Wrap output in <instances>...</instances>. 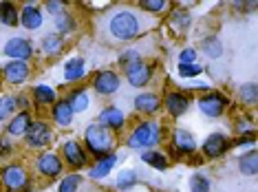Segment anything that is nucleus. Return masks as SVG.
I'll list each match as a JSON object with an SVG mask.
<instances>
[{
  "label": "nucleus",
  "mask_w": 258,
  "mask_h": 192,
  "mask_svg": "<svg viewBox=\"0 0 258 192\" xmlns=\"http://www.w3.org/2000/svg\"><path fill=\"white\" fill-rule=\"evenodd\" d=\"M33 97H36L38 104H51V102H55V91L51 89V86L40 84L33 89Z\"/></svg>",
  "instance_id": "30"
},
{
  "label": "nucleus",
  "mask_w": 258,
  "mask_h": 192,
  "mask_svg": "<svg viewBox=\"0 0 258 192\" xmlns=\"http://www.w3.org/2000/svg\"><path fill=\"white\" fill-rule=\"evenodd\" d=\"M159 106H161V102L155 93H142V95L135 97V108L144 115H155L159 110Z\"/></svg>",
  "instance_id": "16"
},
{
  "label": "nucleus",
  "mask_w": 258,
  "mask_h": 192,
  "mask_svg": "<svg viewBox=\"0 0 258 192\" xmlns=\"http://www.w3.org/2000/svg\"><path fill=\"white\" fill-rule=\"evenodd\" d=\"M190 190L192 192H210V179L203 174H195L190 179Z\"/></svg>",
  "instance_id": "36"
},
{
  "label": "nucleus",
  "mask_w": 258,
  "mask_h": 192,
  "mask_svg": "<svg viewBox=\"0 0 258 192\" xmlns=\"http://www.w3.org/2000/svg\"><path fill=\"white\" fill-rule=\"evenodd\" d=\"M152 27V16L133 7H113L99 20V36L106 42H131Z\"/></svg>",
  "instance_id": "1"
},
{
  "label": "nucleus",
  "mask_w": 258,
  "mask_h": 192,
  "mask_svg": "<svg viewBox=\"0 0 258 192\" xmlns=\"http://www.w3.org/2000/svg\"><path fill=\"white\" fill-rule=\"evenodd\" d=\"M44 7H46V11H49V14H55V16H60L62 11H64V9H62L64 5H62V3H57V0H51V3H46Z\"/></svg>",
  "instance_id": "41"
},
{
  "label": "nucleus",
  "mask_w": 258,
  "mask_h": 192,
  "mask_svg": "<svg viewBox=\"0 0 258 192\" xmlns=\"http://www.w3.org/2000/svg\"><path fill=\"white\" fill-rule=\"evenodd\" d=\"M163 104H166L168 113H172V115H177V117H179V115H183L187 110V104H190V102H187V97L183 95V93L174 91V93H168L166 102H163Z\"/></svg>",
  "instance_id": "18"
},
{
  "label": "nucleus",
  "mask_w": 258,
  "mask_h": 192,
  "mask_svg": "<svg viewBox=\"0 0 258 192\" xmlns=\"http://www.w3.org/2000/svg\"><path fill=\"white\" fill-rule=\"evenodd\" d=\"M124 113H121L119 108H115V106H110V108H104L102 113H99V117H97V124L99 126H104V128H108V131H119L121 126H124Z\"/></svg>",
  "instance_id": "13"
},
{
  "label": "nucleus",
  "mask_w": 258,
  "mask_h": 192,
  "mask_svg": "<svg viewBox=\"0 0 258 192\" xmlns=\"http://www.w3.org/2000/svg\"><path fill=\"white\" fill-rule=\"evenodd\" d=\"M121 157H117V155H106V157H102V159L95 164V168H91V179H104L106 174L113 170V166L119 161Z\"/></svg>",
  "instance_id": "20"
},
{
  "label": "nucleus",
  "mask_w": 258,
  "mask_h": 192,
  "mask_svg": "<svg viewBox=\"0 0 258 192\" xmlns=\"http://www.w3.org/2000/svg\"><path fill=\"white\" fill-rule=\"evenodd\" d=\"M159 124L157 121H144L133 131V135L128 137V148H148L155 146L159 142Z\"/></svg>",
  "instance_id": "3"
},
{
  "label": "nucleus",
  "mask_w": 258,
  "mask_h": 192,
  "mask_svg": "<svg viewBox=\"0 0 258 192\" xmlns=\"http://www.w3.org/2000/svg\"><path fill=\"white\" fill-rule=\"evenodd\" d=\"M227 148H230V139H227L225 135H221V133H212V135L203 142V155L210 157V159L221 157Z\"/></svg>",
  "instance_id": "10"
},
{
  "label": "nucleus",
  "mask_w": 258,
  "mask_h": 192,
  "mask_svg": "<svg viewBox=\"0 0 258 192\" xmlns=\"http://www.w3.org/2000/svg\"><path fill=\"white\" fill-rule=\"evenodd\" d=\"M55 29H57L60 33H71L73 29H75L73 16H71V14H67V11H62V14L55 18Z\"/></svg>",
  "instance_id": "31"
},
{
  "label": "nucleus",
  "mask_w": 258,
  "mask_h": 192,
  "mask_svg": "<svg viewBox=\"0 0 258 192\" xmlns=\"http://www.w3.org/2000/svg\"><path fill=\"white\" fill-rule=\"evenodd\" d=\"M5 55L14 57V60H18V62H25L33 55V46L25 38H11L9 42L5 44Z\"/></svg>",
  "instance_id": "8"
},
{
  "label": "nucleus",
  "mask_w": 258,
  "mask_h": 192,
  "mask_svg": "<svg viewBox=\"0 0 258 192\" xmlns=\"http://www.w3.org/2000/svg\"><path fill=\"white\" fill-rule=\"evenodd\" d=\"M84 142H86V148H89L93 155L106 157V155H110V150H113V133L99 124H91L84 133Z\"/></svg>",
  "instance_id": "2"
},
{
  "label": "nucleus",
  "mask_w": 258,
  "mask_h": 192,
  "mask_svg": "<svg viewBox=\"0 0 258 192\" xmlns=\"http://www.w3.org/2000/svg\"><path fill=\"white\" fill-rule=\"evenodd\" d=\"M174 146H177L179 153H195L197 150V142L195 137L190 135V131H185V128H177L174 131Z\"/></svg>",
  "instance_id": "19"
},
{
  "label": "nucleus",
  "mask_w": 258,
  "mask_h": 192,
  "mask_svg": "<svg viewBox=\"0 0 258 192\" xmlns=\"http://www.w3.org/2000/svg\"><path fill=\"white\" fill-rule=\"evenodd\" d=\"M62 49H64V42L60 36H46L42 40V51L46 55H57Z\"/></svg>",
  "instance_id": "29"
},
{
  "label": "nucleus",
  "mask_w": 258,
  "mask_h": 192,
  "mask_svg": "<svg viewBox=\"0 0 258 192\" xmlns=\"http://www.w3.org/2000/svg\"><path fill=\"white\" fill-rule=\"evenodd\" d=\"M225 104H227V100L221 93H210V95H203L201 100H199V108H201V113L208 115V117H221L223 110H225Z\"/></svg>",
  "instance_id": "6"
},
{
  "label": "nucleus",
  "mask_w": 258,
  "mask_h": 192,
  "mask_svg": "<svg viewBox=\"0 0 258 192\" xmlns=\"http://www.w3.org/2000/svg\"><path fill=\"white\" fill-rule=\"evenodd\" d=\"M166 7H168L166 0H142V3H139V9H142L144 14H161Z\"/></svg>",
  "instance_id": "32"
},
{
  "label": "nucleus",
  "mask_w": 258,
  "mask_h": 192,
  "mask_svg": "<svg viewBox=\"0 0 258 192\" xmlns=\"http://www.w3.org/2000/svg\"><path fill=\"white\" fill-rule=\"evenodd\" d=\"M203 51L208 57H212V60H219L223 55V42L219 38H205L203 40Z\"/></svg>",
  "instance_id": "28"
},
{
  "label": "nucleus",
  "mask_w": 258,
  "mask_h": 192,
  "mask_svg": "<svg viewBox=\"0 0 258 192\" xmlns=\"http://www.w3.org/2000/svg\"><path fill=\"white\" fill-rule=\"evenodd\" d=\"M0 22L5 27H16L18 25V11L14 3H0Z\"/></svg>",
  "instance_id": "26"
},
{
  "label": "nucleus",
  "mask_w": 258,
  "mask_h": 192,
  "mask_svg": "<svg viewBox=\"0 0 258 192\" xmlns=\"http://www.w3.org/2000/svg\"><path fill=\"white\" fill-rule=\"evenodd\" d=\"M80 183H82L80 174H69V177H64V179H62L60 190H57V192H78Z\"/></svg>",
  "instance_id": "35"
},
{
  "label": "nucleus",
  "mask_w": 258,
  "mask_h": 192,
  "mask_svg": "<svg viewBox=\"0 0 258 192\" xmlns=\"http://www.w3.org/2000/svg\"><path fill=\"white\" fill-rule=\"evenodd\" d=\"M142 159L148 166L157 168V170H166V168H168V159L161 153H157V150H146V153H142Z\"/></svg>",
  "instance_id": "27"
},
{
  "label": "nucleus",
  "mask_w": 258,
  "mask_h": 192,
  "mask_svg": "<svg viewBox=\"0 0 258 192\" xmlns=\"http://www.w3.org/2000/svg\"><path fill=\"white\" fill-rule=\"evenodd\" d=\"M195 62H197V51L190 49V46L179 53V64H195Z\"/></svg>",
  "instance_id": "39"
},
{
  "label": "nucleus",
  "mask_w": 258,
  "mask_h": 192,
  "mask_svg": "<svg viewBox=\"0 0 258 192\" xmlns=\"http://www.w3.org/2000/svg\"><path fill=\"white\" fill-rule=\"evenodd\" d=\"M16 97H11V95H3L0 97V119H7L11 113L16 110Z\"/></svg>",
  "instance_id": "34"
},
{
  "label": "nucleus",
  "mask_w": 258,
  "mask_h": 192,
  "mask_svg": "<svg viewBox=\"0 0 258 192\" xmlns=\"http://www.w3.org/2000/svg\"><path fill=\"white\" fill-rule=\"evenodd\" d=\"M5 78H7V82H11V84H22L29 78V64L11 60L7 67H5Z\"/></svg>",
  "instance_id": "15"
},
{
  "label": "nucleus",
  "mask_w": 258,
  "mask_h": 192,
  "mask_svg": "<svg viewBox=\"0 0 258 192\" xmlns=\"http://www.w3.org/2000/svg\"><path fill=\"white\" fill-rule=\"evenodd\" d=\"M27 135V144L33 148H44L51 144V128L44 124V121H31V126H29V131L25 133Z\"/></svg>",
  "instance_id": "5"
},
{
  "label": "nucleus",
  "mask_w": 258,
  "mask_h": 192,
  "mask_svg": "<svg viewBox=\"0 0 258 192\" xmlns=\"http://www.w3.org/2000/svg\"><path fill=\"white\" fill-rule=\"evenodd\" d=\"M119 84H121V78L113 71L97 73L95 82H93V86H95V91L99 93V95H113V93L119 91Z\"/></svg>",
  "instance_id": "7"
},
{
  "label": "nucleus",
  "mask_w": 258,
  "mask_h": 192,
  "mask_svg": "<svg viewBox=\"0 0 258 192\" xmlns=\"http://www.w3.org/2000/svg\"><path fill=\"white\" fill-rule=\"evenodd\" d=\"M126 78L131 86H146L152 80V67H148L144 60H135L126 64Z\"/></svg>",
  "instance_id": "4"
},
{
  "label": "nucleus",
  "mask_w": 258,
  "mask_h": 192,
  "mask_svg": "<svg viewBox=\"0 0 258 192\" xmlns=\"http://www.w3.org/2000/svg\"><path fill=\"white\" fill-rule=\"evenodd\" d=\"M62 155L69 166L73 168H84L86 166V153L78 142H64L62 144Z\"/></svg>",
  "instance_id": "11"
},
{
  "label": "nucleus",
  "mask_w": 258,
  "mask_h": 192,
  "mask_svg": "<svg viewBox=\"0 0 258 192\" xmlns=\"http://www.w3.org/2000/svg\"><path fill=\"white\" fill-rule=\"evenodd\" d=\"M53 119H55L60 126H71V121H73V110H71V106H69L67 100L57 102L55 106H53Z\"/></svg>",
  "instance_id": "24"
},
{
  "label": "nucleus",
  "mask_w": 258,
  "mask_h": 192,
  "mask_svg": "<svg viewBox=\"0 0 258 192\" xmlns=\"http://www.w3.org/2000/svg\"><path fill=\"white\" fill-rule=\"evenodd\" d=\"M3 183L7 185L11 192H18L27 188V172L20 166H7L3 170Z\"/></svg>",
  "instance_id": "9"
},
{
  "label": "nucleus",
  "mask_w": 258,
  "mask_h": 192,
  "mask_svg": "<svg viewBox=\"0 0 258 192\" xmlns=\"http://www.w3.org/2000/svg\"><path fill=\"white\" fill-rule=\"evenodd\" d=\"M67 102H69V106H71L73 115H75V113H84V110L89 108V104H91L86 89H75V91L71 93V97H69Z\"/></svg>",
  "instance_id": "22"
},
{
  "label": "nucleus",
  "mask_w": 258,
  "mask_h": 192,
  "mask_svg": "<svg viewBox=\"0 0 258 192\" xmlns=\"http://www.w3.org/2000/svg\"><path fill=\"white\" fill-rule=\"evenodd\" d=\"M62 159L55 153H42L38 157V170L46 177H57L62 172Z\"/></svg>",
  "instance_id": "12"
},
{
  "label": "nucleus",
  "mask_w": 258,
  "mask_h": 192,
  "mask_svg": "<svg viewBox=\"0 0 258 192\" xmlns=\"http://www.w3.org/2000/svg\"><path fill=\"white\" fill-rule=\"evenodd\" d=\"M29 126H31V115L29 113H18L14 119L9 121L7 133L9 135H14V137H18V135H25V133L29 131Z\"/></svg>",
  "instance_id": "21"
},
{
  "label": "nucleus",
  "mask_w": 258,
  "mask_h": 192,
  "mask_svg": "<svg viewBox=\"0 0 258 192\" xmlns=\"http://www.w3.org/2000/svg\"><path fill=\"white\" fill-rule=\"evenodd\" d=\"M203 73V67L201 64H179V75L181 78H197V75Z\"/></svg>",
  "instance_id": "37"
},
{
  "label": "nucleus",
  "mask_w": 258,
  "mask_h": 192,
  "mask_svg": "<svg viewBox=\"0 0 258 192\" xmlns=\"http://www.w3.org/2000/svg\"><path fill=\"white\" fill-rule=\"evenodd\" d=\"M84 73H86L84 57H71V60L64 64V80L67 82H78V80L84 78Z\"/></svg>",
  "instance_id": "17"
},
{
  "label": "nucleus",
  "mask_w": 258,
  "mask_h": 192,
  "mask_svg": "<svg viewBox=\"0 0 258 192\" xmlns=\"http://www.w3.org/2000/svg\"><path fill=\"white\" fill-rule=\"evenodd\" d=\"M238 168H240V172L243 174H256L258 172V153L254 148L247 150L245 155H240Z\"/></svg>",
  "instance_id": "23"
},
{
  "label": "nucleus",
  "mask_w": 258,
  "mask_h": 192,
  "mask_svg": "<svg viewBox=\"0 0 258 192\" xmlns=\"http://www.w3.org/2000/svg\"><path fill=\"white\" fill-rule=\"evenodd\" d=\"M238 93H240V100L247 102V104H256V100H258V89H256L254 82L243 84V86L238 89Z\"/></svg>",
  "instance_id": "33"
},
{
  "label": "nucleus",
  "mask_w": 258,
  "mask_h": 192,
  "mask_svg": "<svg viewBox=\"0 0 258 192\" xmlns=\"http://www.w3.org/2000/svg\"><path fill=\"white\" fill-rule=\"evenodd\" d=\"M170 27L172 29H177V31H185L187 27H190V16L187 14H174L172 16V20H170Z\"/></svg>",
  "instance_id": "38"
},
{
  "label": "nucleus",
  "mask_w": 258,
  "mask_h": 192,
  "mask_svg": "<svg viewBox=\"0 0 258 192\" xmlns=\"http://www.w3.org/2000/svg\"><path fill=\"white\" fill-rule=\"evenodd\" d=\"M135 60H142V53H139L137 49H131V51H124V53L119 55V62L121 64H131Z\"/></svg>",
  "instance_id": "40"
},
{
  "label": "nucleus",
  "mask_w": 258,
  "mask_h": 192,
  "mask_svg": "<svg viewBox=\"0 0 258 192\" xmlns=\"http://www.w3.org/2000/svg\"><path fill=\"white\" fill-rule=\"evenodd\" d=\"M20 22L22 27L29 29V31H38L40 27H42V11H40L36 5H25L22 7V16H20Z\"/></svg>",
  "instance_id": "14"
},
{
  "label": "nucleus",
  "mask_w": 258,
  "mask_h": 192,
  "mask_svg": "<svg viewBox=\"0 0 258 192\" xmlns=\"http://www.w3.org/2000/svg\"><path fill=\"white\" fill-rule=\"evenodd\" d=\"M115 183H117V190L119 192H128V190H133L135 185L139 183V177H137V172L135 170H119Z\"/></svg>",
  "instance_id": "25"
}]
</instances>
